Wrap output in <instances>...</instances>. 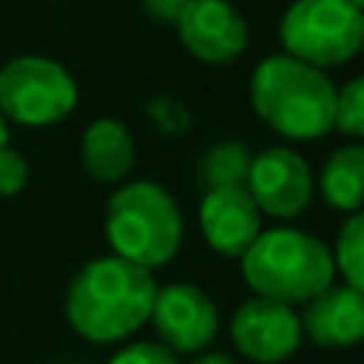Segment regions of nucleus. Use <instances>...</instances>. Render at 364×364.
<instances>
[{"instance_id": "f257e3e1", "label": "nucleus", "mask_w": 364, "mask_h": 364, "mask_svg": "<svg viewBox=\"0 0 364 364\" xmlns=\"http://www.w3.org/2000/svg\"><path fill=\"white\" fill-rule=\"evenodd\" d=\"M154 272L122 256L90 259L70 278L64 294V316L70 329L96 346H115L151 323L157 297Z\"/></svg>"}, {"instance_id": "f03ea898", "label": "nucleus", "mask_w": 364, "mask_h": 364, "mask_svg": "<svg viewBox=\"0 0 364 364\" xmlns=\"http://www.w3.org/2000/svg\"><path fill=\"white\" fill-rule=\"evenodd\" d=\"M250 106L262 125L288 141H320L336 128V83L297 58L269 55L250 74Z\"/></svg>"}, {"instance_id": "7ed1b4c3", "label": "nucleus", "mask_w": 364, "mask_h": 364, "mask_svg": "<svg viewBox=\"0 0 364 364\" xmlns=\"http://www.w3.org/2000/svg\"><path fill=\"white\" fill-rule=\"evenodd\" d=\"M240 272L256 297H269L288 307L314 301L329 284H336L333 246L301 227L262 230L240 256Z\"/></svg>"}, {"instance_id": "20e7f679", "label": "nucleus", "mask_w": 364, "mask_h": 364, "mask_svg": "<svg viewBox=\"0 0 364 364\" xmlns=\"http://www.w3.org/2000/svg\"><path fill=\"white\" fill-rule=\"evenodd\" d=\"M106 240L112 246V256L157 272L160 265L176 259L186 240V218L179 201L160 182H122L106 205Z\"/></svg>"}, {"instance_id": "39448f33", "label": "nucleus", "mask_w": 364, "mask_h": 364, "mask_svg": "<svg viewBox=\"0 0 364 364\" xmlns=\"http://www.w3.org/2000/svg\"><path fill=\"white\" fill-rule=\"evenodd\" d=\"M364 13L348 0H294L282 13L278 42L282 51L310 68H339L361 48Z\"/></svg>"}, {"instance_id": "423d86ee", "label": "nucleus", "mask_w": 364, "mask_h": 364, "mask_svg": "<svg viewBox=\"0 0 364 364\" xmlns=\"http://www.w3.org/2000/svg\"><path fill=\"white\" fill-rule=\"evenodd\" d=\"M80 90L64 64L19 55L0 68V115L26 128H48L77 109Z\"/></svg>"}, {"instance_id": "0eeeda50", "label": "nucleus", "mask_w": 364, "mask_h": 364, "mask_svg": "<svg viewBox=\"0 0 364 364\" xmlns=\"http://www.w3.org/2000/svg\"><path fill=\"white\" fill-rule=\"evenodd\" d=\"M246 192L262 211V218L272 220H294L314 201L316 176L310 164L288 144H275L252 154Z\"/></svg>"}, {"instance_id": "6e6552de", "label": "nucleus", "mask_w": 364, "mask_h": 364, "mask_svg": "<svg viewBox=\"0 0 364 364\" xmlns=\"http://www.w3.org/2000/svg\"><path fill=\"white\" fill-rule=\"evenodd\" d=\"M151 326L157 342L173 355H201L220 333L218 304L208 291L188 282L160 284L151 310Z\"/></svg>"}, {"instance_id": "1a4fd4ad", "label": "nucleus", "mask_w": 364, "mask_h": 364, "mask_svg": "<svg viewBox=\"0 0 364 364\" xmlns=\"http://www.w3.org/2000/svg\"><path fill=\"white\" fill-rule=\"evenodd\" d=\"M233 348L252 364H282L301 348V314L288 304L256 297L243 301L230 316Z\"/></svg>"}, {"instance_id": "9d476101", "label": "nucleus", "mask_w": 364, "mask_h": 364, "mask_svg": "<svg viewBox=\"0 0 364 364\" xmlns=\"http://www.w3.org/2000/svg\"><path fill=\"white\" fill-rule=\"evenodd\" d=\"M173 29L186 55L201 64H230L250 45V23L230 0H188Z\"/></svg>"}, {"instance_id": "9b49d317", "label": "nucleus", "mask_w": 364, "mask_h": 364, "mask_svg": "<svg viewBox=\"0 0 364 364\" xmlns=\"http://www.w3.org/2000/svg\"><path fill=\"white\" fill-rule=\"evenodd\" d=\"M262 211L250 198L243 186L230 188H208L198 205V227L208 250H214L224 259H240L256 237L265 230Z\"/></svg>"}, {"instance_id": "f8f14e48", "label": "nucleus", "mask_w": 364, "mask_h": 364, "mask_svg": "<svg viewBox=\"0 0 364 364\" xmlns=\"http://www.w3.org/2000/svg\"><path fill=\"white\" fill-rule=\"evenodd\" d=\"M301 333L320 348H355L364 342V294L348 284H329L304 304Z\"/></svg>"}, {"instance_id": "ddd939ff", "label": "nucleus", "mask_w": 364, "mask_h": 364, "mask_svg": "<svg viewBox=\"0 0 364 364\" xmlns=\"http://www.w3.org/2000/svg\"><path fill=\"white\" fill-rule=\"evenodd\" d=\"M138 164V141L119 119H96L80 138V166L102 186H122Z\"/></svg>"}, {"instance_id": "4468645a", "label": "nucleus", "mask_w": 364, "mask_h": 364, "mask_svg": "<svg viewBox=\"0 0 364 364\" xmlns=\"http://www.w3.org/2000/svg\"><path fill=\"white\" fill-rule=\"evenodd\" d=\"M320 195L333 211L358 214L364 211V141L342 144L323 160L316 176Z\"/></svg>"}, {"instance_id": "2eb2a0df", "label": "nucleus", "mask_w": 364, "mask_h": 364, "mask_svg": "<svg viewBox=\"0 0 364 364\" xmlns=\"http://www.w3.org/2000/svg\"><path fill=\"white\" fill-rule=\"evenodd\" d=\"M252 164V151L243 141H218L211 144L198 160V182L208 188H230V186H246Z\"/></svg>"}, {"instance_id": "dca6fc26", "label": "nucleus", "mask_w": 364, "mask_h": 364, "mask_svg": "<svg viewBox=\"0 0 364 364\" xmlns=\"http://www.w3.org/2000/svg\"><path fill=\"white\" fill-rule=\"evenodd\" d=\"M336 275H342L348 288L364 294V211L348 214L346 224L339 227V237L333 246Z\"/></svg>"}, {"instance_id": "f3484780", "label": "nucleus", "mask_w": 364, "mask_h": 364, "mask_svg": "<svg viewBox=\"0 0 364 364\" xmlns=\"http://www.w3.org/2000/svg\"><path fill=\"white\" fill-rule=\"evenodd\" d=\"M346 138L364 141V74L336 87V128Z\"/></svg>"}, {"instance_id": "a211bd4d", "label": "nucleus", "mask_w": 364, "mask_h": 364, "mask_svg": "<svg viewBox=\"0 0 364 364\" xmlns=\"http://www.w3.org/2000/svg\"><path fill=\"white\" fill-rule=\"evenodd\" d=\"M147 115H151L154 128H157L160 134H170V138L186 134L188 125H192V112H188L179 100H173V96H157V100L147 106Z\"/></svg>"}, {"instance_id": "6ab92c4d", "label": "nucleus", "mask_w": 364, "mask_h": 364, "mask_svg": "<svg viewBox=\"0 0 364 364\" xmlns=\"http://www.w3.org/2000/svg\"><path fill=\"white\" fill-rule=\"evenodd\" d=\"M109 364H179V355L160 342H128L109 358Z\"/></svg>"}, {"instance_id": "aec40b11", "label": "nucleus", "mask_w": 364, "mask_h": 364, "mask_svg": "<svg viewBox=\"0 0 364 364\" xmlns=\"http://www.w3.org/2000/svg\"><path fill=\"white\" fill-rule=\"evenodd\" d=\"M29 182V164L13 144L0 147V195H16Z\"/></svg>"}, {"instance_id": "412c9836", "label": "nucleus", "mask_w": 364, "mask_h": 364, "mask_svg": "<svg viewBox=\"0 0 364 364\" xmlns=\"http://www.w3.org/2000/svg\"><path fill=\"white\" fill-rule=\"evenodd\" d=\"M188 6V0H141V10L160 26H176L182 10Z\"/></svg>"}, {"instance_id": "4be33fe9", "label": "nucleus", "mask_w": 364, "mask_h": 364, "mask_svg": "<svg viewBox=\"0 0 364 364\" xmlns=\"http://www.w3.org/2000/svg\"><path fill=\"white\" fill-rule=\"evenodd\" d=\"M188 364H240V361L230 358V355H224V352H201V355H195Z\"/></svg>"}, {"instance_id": "5701e85b", "label": "nucleus", "mask_w": 364, "mask_h": 364, "mask_svg": "<svg viewBox=\"0 0 364 364\" xmlns=\"http://www.w3.org/2000/svg\"><path fill=\"white\" fill-rule=\"evenodd\" d=\"M10 144V122L0 115V147H6Z\"/></svg>"}, {"instance_id": "b1692460", "label": "nucleus", "mask_w": 364, "mask_h": 364, "mask_svg": "<svg viewBox=\"0 0 364 364\" xmlns=\"http://www.w3.org/2000/svg\"><path fill=\"white\" fill-rule=\"evenodd\" d=\"M348 4H352L358 13H364V0H348Z\"/></svg>"}, {"instance_id": "393cba45", "label": "nucleus", "mask_w": 364, "mask_h": 364, "mask_svg": "<svg viewBox=\"0 0 364 364\" xmlns=\"http://www.w3.org/2000/svg\"><path fill=\"white\" fill-rule=\"evenodd\" d=\"M358 55L364 58V32H361V48H358Z\"/></svg>"}]
</instances>
